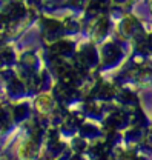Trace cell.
I'll use <instances>...</instances> for the list:
<instances>
[{"mask_svg": "<svg viewBox=\"0 0 152 160\" xmlns=\"http://www.w3.org/2000/svg\"><path fill=\"white\" fill-rule=\"evenodd\" d=\"M52 105V99L49 96H42L40 99L37 100V108L40 111H48Z\"/></svg>", "mask_w": 152, "mask_h": 160, "instance_id": "1", "label": "cell"}]
</instances>
